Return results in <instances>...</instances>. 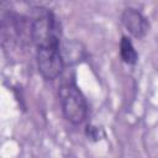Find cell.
I'll return each mask as SVG.
<instances>
[{
    "mask_svg": "<svg viewBox=\"0 0 158 158\" xmlns=\"http://www.w3.org/2000/svg\"><path fill=\"white\" fill-rule=\"evenodd\" d=\"M36 14L31 19V36L36 47L59 46V26L54 15L47 9H35Z\"/></svg>",
    "mask_w": 158,
    "mask_h": 158,
    "instance_id": "1",
    "label": "cell"
},
{
    "mask_svg": "<svg viewBox=\"0 0 158 158\" xmlns=\"http://www.w3.org/2000/svg\"><path fill=\"white\" fill-rule=\"evenodd\" d=\"M58 95L64 117L74 125L81 123L86 117L88 107L85 99L79 89L74 84L67 83L60 85Z\"/></svg>",
    "mask_w": 158,
    "mask_h": 158,
    "instance_id": "2",
    "label": "cell"
},
{
    "mask_svg": "<svg viewBox=\"0 0 158 158\" xmlns=\"http://www.w3.org/2000/svg\"><path fill=\"white\" fill-rule=\"evenodd\" d=\"M38 70L47 80H53L63 70L64 62L60 54L59 46H48L37 48Z\"/></svg>",
    "mask_w": 158,
    "mask_h": 158,
    "instance_id": "3",
    "label": "cell"
},
{
    "mask_svg": "<svg viewBox=\"0 0 158 158\" xmlns=\"http://www.w3.org/2000/svg\"><path fill=\"white\" fill-rule=\"evenodd\" d=\"M121 21L127 31L137 38L144 37L148 32V22L146 17L135 9H126L121 16Z\"/></svg>",
    "mask_w": 158,
    "mask_h": 158,
    "instance_id": "4",
    "label": "cell"
},
{
    "mask_svg": "<svg viewBox=\"0 0 158 158\" xmlns=\"http://www.w3.org/2000/svg\"><path fill=\"white\" fill-rule=\"evenodd\" d=\"M59 49L64 65H72L80 62L85 54L84 47L77 41H67L63 44H59Z\"/></svg>",
    "mask_w": 158,
    "mask_h": 158,
    "instance_id": "5",
    "label": "cell"
},
{
    "mask_svg": "<svg viewBox=\"0 0 158 158\" xmlns=\"http://www.w3.org/2000/svg\"><path fill=\"white\" fill-rule=\"evenodd\" d=\"M120 54L125 63L127 64H135L138 59V54L132 44V42L127 37H122L120 43Z\"/></svg>",
    "mask_w": 158,
    "mask_h": 158,
    "instance_id": "6",
    "label": "cell"
},
{
    "mask_svg": "<svg viewBox=\"0 0 158 158\" xmlns=\"http://www.w3.org/2000/svg\"><path fill=\"white\" fill-rule=\"evenodd\" d=\"M27 5L32 6L33 9H46L53 0H23Z\"/></svg>",
    "mask_w": 158,
    "mask_h": 158,
    "instance_id": "7",
    "label": "cell"
},
{
    "mask_svg": "<svg viewBox=\"0 0 158 158\" xmlns=\"http://www.w3.org/2000/svg\"><path fill=\"white\" fill-rule=\"evenodd\" d=\"M100 132H101V128H99V127H94V126L86 127V135L90 139H94V141L100 139Z\"/></svg>",
    "mask_w": 158,
    "mask_h": 158,
    "instance_id": "8",
    "label": "cell"
}]
</instances>
